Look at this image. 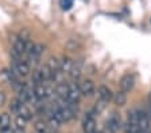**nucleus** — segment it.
Returning a JSON list of instances; mask_svg holds the SVG:
<instances>
[{
    "label": "nucleus",
    "instance_id": "1",
    "mask_svg": "<svg viewBox=\"0 0 151 133\" xmlns=\"http://www.w3.org/2000/svg\"><path fill=\"white\" fill-rule=\"evenodd\" d=\"M81 89H80V85H77L76 82H73L72 85H69V94H68V101L70 104H77L81 98Z\"/></svg>",
    "mask_w": 151,
    "mask_h": 133
},
{
    "label": "nucleus",
    "instance_id": "2",
    "mask_svg": "<svg viewBox=\"0 0 151 133\" xmlns=\"http://www.w3.org/2000/svg\"><path fill=\"white\" fill-rule=\"evenodd\" d=\"M107 128L108 129H111L112 132L117 133V130L122 128V120H120L119 114L115 113V112L111 114L109 118H108V122H107Z\"/></svg>",
    "mask_w": 151,
    "mask_h": 133
},
{
    "label": "nucleus",
    "instance_id": "3",
    "mask_svg": "<svg viewBox=\"0 0 151 133\" xmlns=\"http://www.w3.org/2000/svg\"><path fill=\"white\" fill-rule=\"evenodd\" d=\"M139 112V128L142 132H150L151 124H150V117L145 110H138Z\"/></svg>",
    "mask_w": 151,
    "mask_h": 133
},
{
    "label": "nucleus",
    "instance_id": "4",
    "mask_svg": "<svg viewBox=\"0 0 151 133\" xmlns=\"http://www.w3.org/2000/svg\"><path fill=\"white\" fill-rule=\"evenodd\" d=\"M134 83H135L134 75H131V74H126V75H123V78L120 79V89H122L123 92L127 93L134 87Z\"/></svg>",
    "mask_w": 151,
    "mask_h": 133
},
{
    "label": "nucleus",
    "instance_id": "5",
    "mask_svg": "<svg viewBox=\"0 0 151 133\" xmlns=\"http://www.w3.org/2000/svg\"><path fill=\"white\" fill-rule=\"evenodd\" d=\"M14 73H15L16 75L26 77L30 73V66H28V63H26V62H16L15 66H14Z\"/></svg>",
    "mask_w": 151,
    "mask_h": 133
},
{
    "label": "nucleus",
    "instance_id": "6",
    "mask_svg": "<svg viewBox=\"0 0 151 133\" xmlns=\"http://www.w3.org/2000/svg\"><path fill=\"white\" fill-rule=\"evenodd\" d=\"M82 128H84L85 133H96V121L92 116H86L82 122Z\"/></svg>",
    "mask_w": 151,
    "mask_h": 133
},
{
    "label": "nucleus",
    "instance_id": "7",
    "mask_svg": "<svg viewBox=\"0 0 151 133\" xmlns=\"http://www.w3.org/2000/svg\"><path fill=\"white\" fill-rule=\"evenodd\" d=\"M97 94H99V98L103 100V101H105L107 104L113 98V94H112V92H111V89L108 87V86H104V85L99 87Z\"/></svg>",
    "mask_w": 151,
    "mask_h": 133
},
{
    "label": "nucleus",
    "instance_id": "8",
    "mask_svg": "<svg viewBox=\"0 0 151 133\" xmlns=\"http://www.w3.org/2000/svg\"><path fill=\"white\" fill-rule=\"evenodd\" d=\"M80 89H81V93L84 95H92L94 93V85L91 79H85L80 83Z\"/></svg>",
    "mask_w": 151,
    "mask_h": 133
},
{
    "label": "nucleus",
    "instance_id": "9",
    "mask_svg": "<svg viewBox=\"0 0 151 133\" xmlns=\"http://www.w3.org/2000/svg\"><path fill=\"white\" fill-rule=\"evenodd\" d=\"M55 94L60 97V98L68 100V94H69V85H66L63 82L57 83L55 86Z\"/></svg>",
    "mask_w": 151,
    "mask_h": 133
},
{
    "label": "nucleus",
    "instance_id": "10",
    "mask_svg": "<svg viewBox=\"0 0 151 133\" xmlns=\"http://www.w3.org/2000/svg\"><path fill=\"white\" fill-rule=\"evenodd\" d=\"M73 66H74V63H73V60L70 59V58L68 57H63L62 60H60V70L62 71L63 74H69L70 70L73 69Z\"/></svg>",
    "mask_w": 151,
    "mask_h": 133
},
{
    "label": "nucleus",
    "instance_id": "11",
    "mask_svg": "<svg viewBox=\"0 0 151 133\" xmlns=\"http://www.w3.org/2000/svg\"><path fill=\"white\" fill-rule=\"evenodd\" d=\"M34 93H35V97H37L38 101L46 98V86H43V83H38V85H35Z\"/></svg>",
    "mask_w": 151,
    "mask_h": 133
},
{
    "label": "nucleus",
    "instance_id": "12",
    "mask_svg": "<svg viewBox=\"0 0 151 133\" xmlns=\"http://www.w3.org/2000/svg\"><path fill=\"white\" fill-rule=\"evenodd\" d=\"M12 48L20 55V57H22V54H24V51H26V42L23 41V39L18 38L15 42H14V47Z\"/></svg>",
    "mask_w": 151,
    "mask_h": 133
},
{
    "label": "nucleus",
    "instance_id": "13",
    "mask_svg": "<svg viewBox=\"0 0 151 133\" xmlns=\"http://www.w3.org/2000/svg\"><path fill=\"white\" fill-rule=\"evenodd\" d=\"M18 114L19 116H22L23 118H26V120H31L32 118V114H31V110H30V109L27 108V106H26L24 105V102H23L22 105H20V106H19V109H18Z\"/></svg>",
    "mask_w": 151,
    "mask_h": 133
},
{
    "label": "nucleus",
    "instance_id": "14",
    "mask_svg": "<svg viewBox=\"0 0 151 133\" xmlns=\"http://www.w3.org/2000/svg\"><path fill=\"white\" fill-rule=\"evenodd\" d=\"M115 98V104L117 105V106H124L127 102V95H126V92H123V90H120V92L116 93V95L113 97Z\"/></svg>",
    "mask_w": 151,
    "mask_h": 133
},
{
    "label": "nucleus",
    "instance_id": "15",
    "mask_svg": "<svg viewBox=\"0 0 151 133\" xmlns=\"http://www.w3.org/2000/svg\"><path fill=\"white\" fill-rule=\"evenodd\" d=\"M39 70H41L42 77H43L45 81H50V79H53V70L47 66V63L43 65V66H42Z\"/></svg>",
    "mask_w": 151,
    "mask_h": 133
},
{
    "label": "nucleus",
    "instance_id": "16",
    "mask_svg": "<svg viewBox=\"0 0 151 133\" xmlns=\"http://www.w3.org/2000/svg\"><path fill=\"white\" fill-rule=\"evenodd\" d=\"M9 124H11V118H9L8 113H3L0 114V130L9 128Z\"/></svg>",
    "mask_w": 151,
    "mask_h": 133
},
{
    "label": "nucleus",
    "instance_id": "17",
    "mask_svg": "<svg viewBox=\"0 0 151 133\" xmlns=\"http://www.w3.org/2000/svg\"><path fill=\"white\" fill-rule=\"evenodd\" d=\"M47 66L50 67L53 71H57V70H60V60L57 59V58L51 57L50 59H49V62H47Z\"/></svg>",
    "mask_w": 151,
    "mask_h": 133
},
{
    "label": "nucleus",
    "instance_id": "18",
    "mask_svg": "<svg viewBox=\"0 0 151 133\" xmlns=\"http://www.w3.org/2000/svg\"><path fill=\"white\" fill-rule=\"evenodd\" d=\"M105 104H107L105 101H103V100H99V101L96 102V105H94L93 112H94L96 114H100L101 112L104 110V108H105Z\"/></svg>",
    "mask_w": 151,
    "mask_h": 133
},
{
    "label": "nucleus",
    "instance_id": "19",
    "mask_svg": "<svg viewBox=\"0 0 151 133\" xmlns=\"http://www.w3.org/2000/svg\"><path fill=\"white\" fill-rule=\"evenodd\" d=\"M35 129L38 133H46L47 132V125L45 121H37L35 122Z\"/></svg>",
    "mask_w": 151,
    "mask_h": 133
},
{
    "label": "nucleus",
    "instance_id": "20",
    "mask_svg": "<svg viewBox=\"0 0 151 133\" xmlns=\"http://www.w3.org/2000/svg\"><path fill=\"white\" fill-rule=\"evenodd\" d=\"M69 75L72 77V79H78L80 78V75H81V70H80V67L78 66H73V69L70 70V73H69Z\"/></svg>",
    "mask_w": 151,
    "mask_h": 133
},
{
    "label": "nucleus",
    "instance_id": "21",
    "mask_svg": "<svg viewBox=\"0 0 151 133\" xmlns=\"http://www.w3.org/2000/svg\"><path fill=\"white\" fill-rule=\"evenodd\" d=\"M16 128H18V129H24V127H26V122H27V120H26V118H23L22 116H18V117H16Z\"/></svg>",
    "mask_w": 151,
    "mask_h": 133
},
{
    "label": "nucleus",
    "instance_id": "22",
    "mask_svg": "<svg viewBox=\"0 0 151 133\" xmlns=\"http://www.w3.org/2000/svg\"><path fill=\"white\" fill-rule=\"evenodd\" d=\"M34 82H35V85H38V83H42V82H45L43 77H42L41 70H37V71H34Z\"/></svg>",
    "mask_w": 151,
    "mask_h": 133
},
{
    "label": "nucleus",
    "instance_id": "23",
    "mask_svg": "<svg viewBox=\"0 0 151 133\" xmlns=\"http://www.w3.org/2000/svg\"><path fill=\"white\" fill-rule=\"evenodd\" d=\"M22 104H23V102L20 101L19 98H15L12 102H11V105H9V108H11V110H14V112H16V113H18V109H19V106H20Z\"/></svg>",
    "mask_w": 151,
    "mask_h": 133
},
{
    "label": "nucleus",
    "instance_id": "24",
    "mask_svg": "<svg viewBox=\"0 0 151 133\" xmlns=\"http://www.w3.org/2000/svg\"><path fill=\"white\" fill-rule=\"evenodd\" d=\"M61 6H62V10H65V11L70 10L73 6V0H62V1H61Z\"/></svg>",
    "mask_w": 151,
    "mask_h": 133
},
{
    "label": "nucleus",
    "instance_id": "25",
    "mask_svg": "<svg viewBox=\"0 0 151 133\" xmlns=\"http://www.w3.org/2000/svg\"><path fill=\"white\" fill-rule=\"evenodd\" d=\"M19 38L23 39L24 42H27L28 39H30V32H28L27 28H23L22 31H20V34H19Z\"/></svg>",
    "mask_w": 151,
    "mask_h": 133
},
{
    "label": "nucleus",
    "instance_id": "26",
    "mask_svg": "<svg viewBox=\"0 0 151 133\" xmlns=\"http://www.w3.org/2000/svg\"><path fill=\"white\" fill-rule=\"evenodd\" d=\"M32 53H34L35 55H38V57H41V54L43 53V46H42V44H35Z\"/></svg>",
    "mask_w": 151,
    "mask_h": 133
},
{
    "label": "nucleus",
    "instance_id": "27",
    "mask_svg": "<svg viewBox=\"0 0 151 133\" xmlns=\"http://www.w3.org/2000/svg\"><path fill=\"white\" fill-rule=\"evenodd\" d=\"M6 104V94L3 92H0V106H3Z\"/></svg>",
    "mask_w": 151,
    "mask_h": 133
},
{
    "label": "nucleus",
    "instance_id": "28",
    "mask_svg": "<svg viewBox=\"0 0 151 133\" xmlns=\"http://www.w3.org/2000/svg\"><path fill=\"white\" fill-rule=\"evenodd\" d=\"M0 133H12V130L9 129V128H6V129H1Z\"/></svg>",
    "mask_w": 151,
    "mask_h": 133
},
{
    "label": "nucleus",
    "instance_id": "29",
    "mask_svg": "<svg viewBox=\"0 0 151 133\" xmlns=\"http://www.w3.org/2000/svg\"><path fill=\"white\" fill-rule=\"evenodd\" d=\"M148 102H150V106H151V93L148 94Z\"/></svg>",
    "mask_w": 151,
    "mask_h": 133
},
{
    "label": "nucleus",
    "instance_id": "30",
    "mask_svg": "<svg viewBox=\"0 0 151 133\" xmlns=\"http://www.w3.org/2000/svg\"><path fill=\"white\" fill-rule=\"evenodd\" d=\"M15 133H24V132H23V129H18Z\"/></svg>",
    "mask_w": 151,
    "mask_h": 133
},
{
    "label": "nucleus",
    "instance_id": "31",
    "mask_svg": "<svg viewBox=\"0 0 151 133\" xmlns=\"http://www.w3.org/2000/svg\"><path fill=\"white\" fill-rule=\"evenodd\" d=\"M12 133H15V132H12Z\"/></svg>",
    "mask_w": 151,
    "mask_h": 133
}]
</instances>
